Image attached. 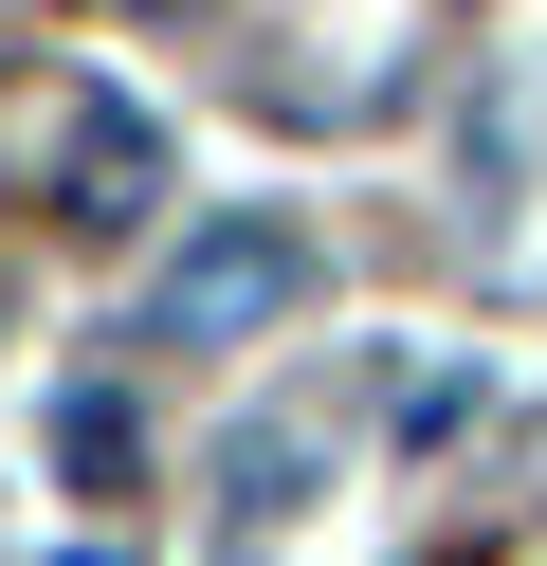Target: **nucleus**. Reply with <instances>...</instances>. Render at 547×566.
I'll use <instances>...</instances> for the list:
<instances>
[{
    "label": "nucleus",
    "mask_w": 547,
    "mask_h": 566,
    "mask_svg": "<svg viewBox=\"0 0 547 566\" xmlns=\"http://www.w3.org/2000/svg\"><path fill=\"white\" fill-rule=\"evenodd\" d=\"M146 311H165V347H255L274 311H311V220L292 201H201Z\"/></svg>",
    "instance_id": "1"
},
{
    "label": "nucleus",
    "mask_w": 547,
    "mask_h": 566,
    "mask_svg": "<svg viewBox=\"0 0 547 566\" xmlns=\"http://www.w3.org/2000/svg\"><path fill=\"white\" fill-rule=\"evenodd\" d=\"M146 201H165V128H146L128 92H55V220L73 238H128Z\"/></svg>",
    "instance_id": "2"
},
{
    "label": "nucleus",
    "mask_w": 547,
    "mask_h": 566,
    "mask_svg": "<svg viewBox=\"0 0 547 566\" xmlns=\"http://www.w3.org/2000/svg\"><path fill=\"white\" fill-rule=\"evenodd\" d=\"M55 475H73V493H128V475H146V439H128L109 384H73V402H55Z\"/></svg>",
    "instance_id": "3"
},
{
    "label": "nucleus",
    "mask_w": 547,
    "mask_h": 566,
    "mask_svg": "<svg viewBox=\"0 0 547 566\" xmlns=\"http://www.w3.org/2000/svg\"><path fill=\"white\" fill-rule=\"evenodd\" d=\"M219 475H238V512H292V475H311V439H292V420H238V457H219Z\"/></svg>",
    "instance_id": "4"
}]
</instances>
